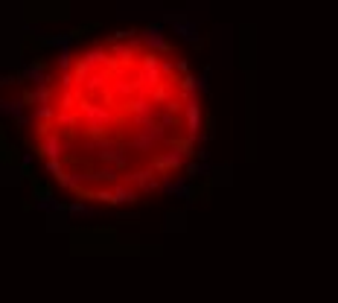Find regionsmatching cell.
Listing matches in <instances>:
<instances>
[{
  "mask_svg": "<svg viewBox=\"0 0 338 303\" xmlns=\"http://www.w3.org/2000/svg\"><path fill=\"white\" fill-rule=\"evenodd\" d=\"M202 94L169 44L137 32L88 41L38 79L26 140L41 172L84 204L117 207L172 184L202 140Z\"/></svg>",
  "mask_w": 338,
  "mask_h": 303,
  "instance_id": "cell-1",
  "label": "cell"
}]
</instances>
